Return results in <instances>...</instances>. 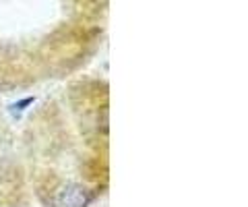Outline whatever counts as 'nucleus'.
<instances>
[{
	"label": "nucleus",
	"mask_w": 248,
	"mask_h": 207,
	"mask_svg": "<svg viewBox=\"0 0 248 207\" xmlns=\"http://www.w3.org/2000/svg\"><path fill=\"white\" fill-rule=\"evenodd\" d=\"M62 201L68 203V205H81L85 201V193H83V189L81 187H68L66 189V193L62 195Z\"/></svg>",
	"instance_id": "f257e3e1"
}]
</instances>
